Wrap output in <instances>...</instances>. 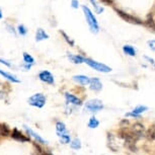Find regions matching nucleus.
Segmentation results:
<instances>
[{"mask_svg": "<svg viewBox=\"0 0 155 155\" xmlns=\"http://www.w3.org/2000/svg\"><path fill=\"white\" fill-rule=\"evenodd\" d=\"M82 9H83L84 14H85L86 21H87V23H88L91 33L96 34L98 31L99 28H98V23H97V20H96V18H95V16L92 14L91 10H90L87 6H85V5L82 6Z\"/></svg>", "mask_w": 155, "mask_h": 155, "instance_id": "1", "label": "nucleus"}, {"mask_svg": "<svg viewBox=\"0 0 155 155\" xmlns=\"http://www.w3.org/2000/svg\"><path fill=\"white\" fill-rule=\"evenodd\" d=\"M28 102L30 106L36 107L38 109H42L46 104V96L43 93H36L28 99Z\"/></svg>", "mask_w": 155, "mask_h": 155, "instance_id": "2", "label": "nucleus"}, {"mask_svg": "<svg viewBox=\"0 0 155 155\" xmlns=\"http://www.w3.org/2000/svg\"><path fill=\"white\" fill-rule=\"evenodd\" d=\"M84 63H86L87 65H89L91 68H93L96 71H99V72H104V73H107V72H110L112 71V68L104 64H101L99 62H96V61H93L89 58H85L84 59Z\"/></svg>", "mask_w": 155, "mask_h": 155, "instance_id": "3", "label": "nucleus"}, {"mask_svg": "<svg viewBox=\"0 0 155 155\" xmlns=\"http://www.w3.org/2000/svg\"><path fill=\"white\" fill-rule=\"evenodd\" d=\"M102 109H104V104H102V102L99 99H92V101L86 102L85 104V110L90 113L98 112V110H101Z\"/></svg>", "mask_w": 155, "mask_h": 155, "instance_id": "4", "label": "nucleus"}, {"mask_svg": "<svg viewBox=\"0 0 155 155\" xmlns=\"http://www.w3.org/2000/svg\"><path fill=\"white\" fill-rule=\"evenodd\" d=\"M116 11H117V13H118L119 15L125 20V21H128V22H131V23H136V25H142V21L138 18V17L131 15V14H129L127 12H124V11H122L120 9H116Z\"/></svg>", "mask_w": 155, "mask_h": 155, "instance_id": "5", "label": "nucleus"}, {"mask_svg": "<svg viewBox=\"0 0 155 155\" xmlns=\"http://www.w3.org/2000/svg\"><path fill=\"white\" fill-rule=\"evenodd\" d=\"M11 138L13 140H15V141H18V142H21V143H25V142H30V138L27 137L25 135H23V134L20 132L19 130H17L16 128H14L12 130V132H11Z\"/></svg>", "mask_w": 155, "mask_h": 155, "instance_id": "6", "label": "nucleus"}, {"mask_svg": "<svg viewBox=\"0 0 155 155\" xmlns=\"http://www.w3.org/2000/svg\"><path fill=\"white\" fill-rule=\"evenodd\" d=\"M39 78L41 81L45 82L47 84H54L55 80H54V76L52 75V73L50 71H47V70H44L39 74Z\"/></svg>", "mask_w": 155, "mask_h": 155, "instance_id": "7", "label": "nucleus"}, {"mask_svg": "<svg viewBox=\"0 0 155 155\" xmlns=\"http://www.w3.org/2000/svg\"><path fill=\"white\" fill-rule=\"evenodd\" d=\"M23 128H25V132L28 133V135H30V137H33V138L36 140L38 143H40V144H47V141L46 140H44L42 137H41L39 134H37L36 132H34L33 130H31V128H28V126H23Z\"/></svg>", "mask_w": 155, "mask_h": 155, "instance_id": "8", "label": "nucleus"}, {"mask_svg": "<svg viewBox=\"0 0 155 155\" xmlns=\"http://www.w3.org/2000/svg\"><path fill=\"white\" fill-rule=\"evenodd\" d=\"M148 107H145V106H139L135 107L133 110V113H128L126 116H131V117H135V118H140V114L144 113L145 110H147Z\"/></svg>", "mask_w": 155, "mask_h": 155, "instance_id": "9", "label": "nucleus"}, {"mask_svg": "<svg viewBox=\"0 0 155 155\" xmlns=\"http://www.w3.org/2000/svg\"><path fill=\"white\" fill-rule=\"evenodd\" d=\"M73 80L76 81L77 83L81 84V85L90 84V79L85 75H75V76H73Z\"/></svg>", "mask_w": 155, "mask_h": 155, "instance_id": "10", "label": "nucleus"}, {"mask_svg": "<svg viewBox=\"0 0 155 155\" xmlns=\"http://www.w3.org/2000/svg\"><path fill=\"white\" fill-rule=\"evenodd\" d=\"M65 97H66L67 102H69V104H74V106H81V101L78 97H76L75 95L70 94V93L66 92L65 93Z\"/></svg>", "mask_w": 155, "mask_h": 155, "instance_id": "11", "label": "nucleus"}, {"mask_svg": "<svg viewBox=\"0 0 155 155\" xmlns=\"http://www.w3.org/2000/svg\"><path fill=\"white\" fill-rule=\"evenodd\" d=\"M0 75L3 76L4 78H6L7 80L11 81V82H14V83H19L20 82V80L16 77V76L10 74V73L4 71V70H2V69H0Z\"/></svg>", "mask_w": 155, "mask_h": 155, "instance_id": "12", "label": "nucleus"}, {"mask_svg": "<svg viewBox=\"0 0 155 155\" xmlns=\"http://www.w3.org/2000/svg\"><path fill=\"white\" fill-rule=\"evenodd\" d=\"M102 88V84L98 78H92L90 79V89L94 90V91H99Z\"/></svg>", "mask_w": 155, "mask_h": 155, "instance_id": "13", "label": "nucleus"}, {"mask_svg": "<svg viewBox=\"0 0 155 155\" xmlns=\"http://www.w3.org/2000/svg\"><path fill=\"white\" fill-rule=\"evenodd\" d=\"M132 131H133V133L135 134L137 137H139V136H142L143 134H144L145 129H144V126H143V125L139 124V123H137V124L133 125Z\"/></svg>", "mask_w": 155, "mask_h": 155, "instance_id": "14", "label": "nucleus"}, {"mask_svg": "<svg viewBox=\"0 0 155 155\" xmlns=\"http://www.w3.org/2000/svg\"><path fill=\"white\" fill-rule=\"evenodd\" d=\"M56 132H57V135L59 137L64 135V134L68 133V131H67L66 126L64 123H62V122H57L56 123Z\"/></svg>", "mask_w": 155, "mask_h": 155, "instance_id": "15", "label": "nucleus"}, {"mask_svg": "<svg viewBox=\"0 0 155 155\" xmlns=\"http://www.w3.org/2000/svg\"><path fill=\"white\" fill-rule=\"evenodd\" d=\"M47 39H49V35L43 28H38L36 33V42H41V41Z\"/></svg>", "mask_w": 155, "mask_h": 155, "instance_id": "16", "label": "nucleus"}, {"mask_svg": "<svg viewBox=\"0 0 155 155\" xmlns=\"http://www.w3.org/2000/svg\"><path fill=\"white\" fill-rule=\"evenodd\" d=\"M11 135L9 127L5 124V123H0V136L1 137H6Z\"/></svg>", "mask_w": 155, "mask_h": 155, "instance_id": "17", "label": "nucleus"}, {"mask_svg": "<svg viewBox=\"0 0 155 155\" xmlns=\"http://www.w3.org/2000/svg\"><path fill=\"white\" fill-rule=\"evenodd\" d=\"M68 58H69L70 60H71V62L75 63V64H81V63H83L84 62V59H85V58L81 57V56H79V55H71V54L68 55Z\"/></svg>", "mask_w": 155, "mask_h": 155, "instance_id": "18", "label": "nucleus"}, {"mask_svg": "<svg viewBox=\"0 0 155 155\" xmlns=\"http://www.w3.org/2000/svg\"><path fill=\"white\" fill-rule=\"evenodd\" d=\"M123 50H124V53L129 55V56H136V50L133 48L132 46H129V45H126L124 46V48H123Z\"/></svg>", "mask_w": 155, "mask_h": 155, "instance_id": "19", "label": "nucleus"}, {"mask_svg": "<svg viewBox=\"0 0 155 155\" xmlns=\"http://www.w3.org/2000/svg\"><path fill=\"white\" fill-rule=\"evenodd\" d=\"M22 57H23V61H25V63H27V64H33L35 63V59H34V57L33 56H31L30 54L27 53V52H25L22 55Z\"/></svg>", "mask_w": 155, "mask_h": 155, "instance_id": "20", "label": "nucleus"}, {"mask_svg": "<svg viewBox=\"0 0 155 155\" xmlns=\"http://www.w3.org/2000/svg\"><path fill=\"white\" fill-rule=\"evenodd\" d=\"M98 125H99V122L97 121V119L94 118V117H92V118L89 120V122H88V127L89 128H91V129L97 128Z\"/></svg>", "mask_w": 155, "mask_h": 155, "instance_id": "21", "label": "nucleus"}, {"mask_svg": "<svg viewBox=\"0 0 155 155\" xmlns=\"http://www.w3.org/2000/svg\"><path fill=\"white\" fill-rule=\"evenodd\" d=\"M71 148L74 149V150H78V149L81 148V143H80V140L79 139H74L73 141L71 142Z\"/></svg>", "mask_w": 155, "mask_h": 155, "instance_id": "22", "label": "nucleus"}, {"mask_svg": "<svg viewBox=\"0 0 155 155\" xmlns=\"http://www.w3.org/2000/svg\"><path fill=\"white\" fill-rule=\"evenodd\" d=\"M17 33H18L20 36H25V35L28 34V28H25V25H18V27H17Z\"/></svg>", "mask_w": 155, "mask_h": 155, "instance_id": "23", "label": "nucleus"}, {"mask_svg": "<svg viewBox=\"0 0 155 155\" xmlns=\"http://www.w3.org/2000/svg\"><path fill=\"white\" fill-rule=\"evenodd\" d=\"M90 2H91L92 5H93V6H94V9H95V11H96V12H97V13H101L102 11H104V8L99 6L98 3H97V1H96V0H90Z\"/></svg>", "mask_w": 155, "mask_h": 155, "instance_id": "24", "label": "nucleus"}, {"mask_svg": "<svg viewBox=\"0 0 155 155\" xmlns=\"http://www.w3.org/2000/svg\"><path fill=\"white\" fill-rule=\"evenodd\" d=\"M60 141L63 143V144H68V143H70V136L69 134H64V135L60 136Z\"/></svg>", "mask_w": 155, "mask_h": 155, "instance_id": "25", "label": "nucleus"}, {"mask_svg": "<svg viewBox=\"0 0 155 155\" xmlns=\"http://www.w3.org/2000/svg\"><path fill=\"white\" fill-rule=\"evenodd\" d=\"M147 137L150 140H155V127H151L147 132Z\"/></svg>", "mask_w": 155, "mask_h": 155, "instance_id": "26", "label": "nucleus"}, {"mask_svg": "<svg viewBox=\"0 0 155 155\" xmlns=\"http://www.w3.org/2000/svg\"><path fill=\"white\" fill-rule=\"evenodd\" d=\"M146 25H147V27H149L150 28H152V30L155 31V22H154V20L152 19V18L150 19L148 17L147 20H146Z\"/></svg>", "mask_w": 155, "mask_h": 155, "instance_id": "27", "label": "nucleus"}, {"mask_svg": "<svg viewBox=\"0 0 155 155\" xmlns=\"http://www.w3.org/2000/svg\"><path fill=\"white\" fill-rule=\"evenodd\" d=\"M61 34H62V36L64 37V39H65V41L69 44L70 46H74V42H73V41H72L71 39H70V38H69L68 36H67V35H66L65 33H64V31H61Z\"/></svg>", "mask_w": 155, "mask_h": 155, "instance_id": "28", "label": "nucleus"}, {"mask_svg": "<svg viewBox=\"0 0 155 155\" xmlns=\"http://www.w3.org/2000/svg\"><path fill=\"white\" fill-rule=\"evenodd\" d=\"M148 46H149V48H150L151 50L155 51V40L149 41V42H148Z\"/></svg>", "mask_w": 155, "mask_h": 155, "instance_id": "29", "label": "nucleus"}, {"mask_svg": "<svg viewBox=\"0 0 155 155\" xmlns=\"http://www.w3.org/2000/svg\"><path fill=\"white\" fill-rule=\"evenodd\" d=\"M71 5H72L73 8H75V9H76V8L79 7V2H78V0H72Z\"/></svg>", "mask_w": 155, "mask_h": 155, "instance_id": "30", "label": "nucleus"}, {"mask_svg": "<svg viewBox=\"0 0 155 155\" xmlns=\"http://www.w3.org/2000/svg\"><path fill=\"white\" fill-rule=\"evenodd\" d=\"M7 28H8V31H9V33L13 34V35H16V31H15V30H14V28L12 27V25H7Z\"/></svg>", "mask_w": 155, "mask_h": 155, "instance_id": "31", "label": "nucleus"}, {"mask_svg": "<svg viewBox=\"0 0 155 155\" xmlns=\"http://www.w3.org/2000/svg\"><path fill=\"white\" fill-rule=\"evenodd\" d=\"M0 63L3 64V65H5V66H7V67H11V64L8 62V61L4 60V59H1V58H0Z\"/></svg>", "mask_w": 155, "mask_h": 155, "instance_id": "32", "label": "nucleus"}, {"mask_svg": "<svg viewBox=\"0 0 155 155\" xmlns=\"http://www.w3.org/2000/svg\"><path fill=\"white\" fill-rule=\"evenodd\" d=\"M101 1L107 5H114V0H101Z\"/></svg>", "mask_w": 155, "mask_h": 155, "instance_id": "33", "label": "nucleus"}, {"mask_svg": "<svg viewBox=\"0 0 155 155\" xmlns=\"http://www.w3.org/2000/svg\"><path fill=\"white\" fill-rule=\"evenodd\" d=\"M22 67H23L25 69H27V70H30V69H31V64H27V63H25V64L22 65Z\"/></svg>", "mask_w": 155, "mask_h": 155, "instance_id": "34", "label": "nucleus"}, {"mask_svg": "<svg viewBox=\"0 0 155 155\" xmlns=\"http://www.w3.org/2000/svg\"><path fill=\"white\" fill-rule=\"evenodd\" d=\"M2 17H3V14H2V10L0 8V19H2Z\"/></svg>", "mask_w": 155, "mask_h": 155, "instance_id": "35", "label": "nucleus"}, {"mask_svg": "<svg viewBox=\"0 0 155 155\" xmlns=\"http://www.w3.org/2000/svg\"><path fill=\"white\" fill-rule=\"evenodd\" d=\"M44 155H52V154H49V153H46V154H44Z\"/></svg>", "mask_w": 155, "mask_h": 155, "instance_id": "36", "label": "nucleus"}]
</instances>
